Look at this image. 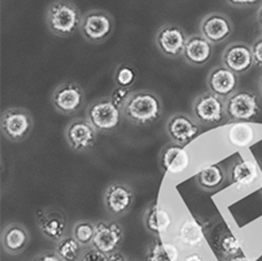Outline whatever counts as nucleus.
Returning <instances> with one entry per match:
<instances>
[{
    "mask_svg": "<svg viewBox=\"0 0 262 261\" xmlns=\"http://www.w3.org/2000/svg\"><path fill=\"white\" fill-rule=\"evenodd\" d=\"M230 6L237 8H251L258 6L262 3V0H226Z\"/></svg>",
    "mask_w": 262,
    "mask_h": 261,
    "instance_id": "f704fd0d",
    "label": "nucleus"
},
{
    "mask_svg": "<svg viewBox=\"0 0 262 261\" xmlns=\"http://www.w3.org/2000/svg\"><path fill=\"white\" fill-rule=\"evenodd\" d=\"M258 88H259V92H260V96L262 98V75L259 78V83H258Z\"/></svg>",
    "mask_w": 262,
    "mask_h": 261,
    "instance_id": "ea45409f",
    "label": "nucleus"
},
{
    "mask_svg": "<svg viewBox=\"0 0 262 261\" xmlns=\"http://www.w3.org/2000/svg\"><path fill=\"white\" fill-rule=\"evenodd\" d=\"M83 246L75 240V237L64 236L55 244L54 251L63 261H78L82 257Z\"/></svg>",
    "mask_w": 262,
    "mask_h": 261,
    "instance_id": "cd10ccee",
    "label": "nucleus"
},
{
    "mask_svg": "<svg viewBox=\"0 0 262 261\" xmlns=\"http://www.w3.org/2000/svg\"><path fill=\"white\" fill-rule=\"evenodd\" d=\"M177 240L186 248L198 249L203 245L205 241L204 227L195 219H186L179 226Z\"/></svg>",
    "mask_w": 262,
    "mask_h": 261,
    "instance_id": "5701e85b",
    "label": "nucleus"
},
{
    "mask_svg": "<svg viewBox=\"0 0 262 261\" xmlns=\"http://www.w3.org/2000/svg\"><path fill=\"white\" fill-rule=\"evenodd\" d=\"M131 93H133V91H131V89L129 88H122V86L115 85L114 90L112 91V95L110 97L112 101H113L120 110H122Z\"/></svg>",
    "mask_w": 262,
    "mask_h": 261,
    "instance_id": "7c9ffc66",
    "label": "nucleus"
},
{
    "mask_svg": "<svg viewBox=\"0 0 262 261\" xmlns=\"http://www.w3.org/2000/svg\"><path fill=\"white\" fill-rule=\"evenodd\" d=\"M227 139L231 146L245 148L253 144L255 139V132L249 124H245L244 122H237L229 128Z\"/></svg>",
    "mask_w": 262,
    "mask_h": 261,
    "instance_id": "bb28decb",
    "label": "nucleus"
},
{
    "mask_svg": "<svg viewBox=\"0 0 262 261\" xmlns=\"http://www.w3.org/2000/svg\"><path fill=\"white\" fill-rule=\"evenodd\" d=\"M29 241V231L21 223H8L2 231V248L9 255L21 254L27 249Z\"/></svg>",
    "mask_w": 262,
    "mask_h": 261,
    "instance_id": "aec40b11",
    "label": "nucleus"
},
{
    "mask_svg": "<svg viewBox=\"0 0 262 261\" xmlns=\"http://www.w3.org/2000/svg\"><path fill=\"white\" fill-rule=\"evenodd\" d=\"M222 64L237 75L250 72L254 66L251 45L245 41H232L223 51Z\"/></svg>",
    "mask_w": 262,
    "mask_h": 261,
    "instance_id": "4468645a",
    "label": "nucleus"
},
{
    "mask_svg": "<svg viewBox=\"0 0 262 261\" xmlns=\"http://www.w3.org/2000/svg\"><path fill=\"white\" fill-rule=\"evenodd\" d=\"M53 108L62 115H73L85 104V92L76 82H63L51 96Z\"/></svg>",
    "mask_w": 262,
    "mask_h": 261,
    "instance_id": "6e6552de",
    "label": "nucleus"
},
{
    "mask_svg": "<svg viewBox=\"0 0 262 261\" xmlns=\"http://www.w3.org/2000/svg\"><path fill=\"white\" fill-rule=\"evenodd\" d=\"M114 28V18L108 12L91 9L82 16L79 31L88 43L101 44L112 36Z\"/></svg>",
    "mask_w": 262,
    "mask_h": 261,
    "instance_id": "39448f33",
    "label": "nucleus"
},
{
    "mask_svg": "<svg viewBox=\"0 0 262 261\" xmlns=\"http://www.w3.org/2000/svg\"><path fill=\"white\" fill-rule=\"evenodd\" d=\"M192 116L201 125H219L227 118L226 99L214 95L210 91L200 93L192 104Z\"/></svg>",
    "mask_w": 262,
    "mask_h": 261,
    "instance_id": "423d86ee",
    "label": "nucleus"
},
{
    "mask_svg": "<svg viewBox=\"0 0 262 261\" xmlns=\"http://www.w3.org/2000/svg\"><path fill=\"white\" fill-rule=\"evenodd\" d=\"M214 248L223 259L243 253L241 242L228 228L220 230L219 234L215 236Z\"/></svg>",
    "mask_w": 262,
    "mask_h": 261,
    "instance_id": "a878e982",
    "label": "nucleus"
},
{
    "mask_svg": "<svg viewBox=\"0 0 262 261\" xmlns=\"http://www.w3.org/2000/svg\"><path fill=\"white\" fill-rule=\"evenodd\" d=\"M239 75L231 72L230 69L220 64L210 69L207 76V88L214 95L227 99L238 90Z\"/></svg>",
    "mask_w": 262,
    "mask_h": 261,
    "instance_id": "a211bd4d",
    "label": "nucleus"
},
{
    "mask_svg": "<svg viewBox=\"0 0 262 261\" xmlns=\"http://www.w3.org/2000/svg\"><path fill=\"white\" fill-rule=\"evenodd\" d=\"M199 30L200 34L213 45H219L232 35L233 26L226 14L213 12L201 20Z\"/></svg>",
    "mask_w": 262,
    "mask_h": 261,
    "instance_id": "2eb2a0df",
    "label": "nucleus"
},
{
    "mask_svg": "<svg viewBox=\"0 0 262 261\" xmlns=\"http://www.w3.org/2000/svg\"><path fill=\"white\" fill-rule=\"evenodd\" d=\"M256 17H258V22H259V25L262 27V4H261L260 8L258 9V14H256Z\"/></svg>",
    "mask_w": 262,
    "mask_h": 261,
    "instance_id": "58836bf2",
    "label": "nucleus"
},
{
    "mask_svg": "<svg viewBox=\"0 0 262 261\" xmlns=\"http://www.w3.org/2000/svg\"><path fill=\"white\" fill-rule=\"evenodd\" d=\"M186 40L188 35L185 34L183 28L172 23L160 27L154 39L159 52L170 59L183 57Z\"/></svg>",
    "mask_w": 262,
    "mask_h": 261,
    "instance_id": "f8f14e48",
    "label": "nucleus"
},
{
    "mask_svg": "<svg viewBox=\"0 0 262 261\" xmlns=\"http://www.w3.org/2000/svg\"><path fill=\"white\" fill-rule=\"evenodd\" d=\"M222 261H250L249 258L244 255L243 253H239L237 255H233V257H229V258H224Z\"/></svg>",
    "mask_w": 262,
    "mask_h": 261,
    "instance_id": "e433bc0d",
    "label": "nucleus"
},
{
    "mask_svg": "<svg viewBox=\"0 0 262 261\" xmlns=\"http://www.w3.org/2000/svg\"><path fill=\"white\" fill-rule=\"evenodd\" d=\"M108 261H129V260L122 252L118 251V252H114L108 255Z\"/></svg>",
    "mask_w": 262,
    "mask_h": 261,
    "instance_id": "c9c22d12",
    "label": "nucleus"
},
{
    "mask_svg": "<svg viewBox=\"0 0 262 261\" xmlns=\"http://www.w3.org/2000/svg\"><path fill=\"white\" fill-rule=\"evenodd\" d=\"M37 227L46 240L59 242L67 232V217L57 209H39L36 213Z\"/></svg>",
    "mask_w": 262,
    "mask_h": 261,
    "instance_id": "dca6fc26",
    "label": "nucleus"
},
{
    "mask_svg": "<svg viewBox=\"0 0 262 261\" xmlns=\"http://www.w3.org/2000/svg\"><path fill=\"white\" fill-rule=\"evenodd\" d=\"M86 120L99 134H111L120 127L122 110H120L111 97H101L88 106Z\"/></svg>",
    "mask_w": 262,
    "mask_h": 261,
    "instance_id": "7ed1b4c3",
    "label": "nucleus"
},
{
    "mask_svg": "<svg viewBox=\"0 0 262 261\" xmlns=\"http://www.w3.org/2000/svg\"><path fill=\"white\" fill-rule=\"evenodd\" d=\"M34 125L31 113L23 107H9L2 113L0 128L3 136L9 142L20 143L25 141L29 137Z\"/></svg>",
    "mask_w": 262,
    "mask_h": 261,
    "instance_id": "20e7f679",
    "label": "nucleus"
},
{
    "mask_svg": "<svg viewBox=\"0 0 262 261\" xmlns=\"http://www.w3.org/2000/svg\"><path fill=\"white\" fill-rule=\"evenodd\" d=\"M228 177L230 183L236 188H249L258 179V167L252 160L238 158L230 165Z\"/></svg>",
    "mask_w": 262,
    "mask_h": 261,
    "instance_id": "412c9836",
    "label": "nucleus"
},
{
    "mask_svg": "<svg viewBox=\"0 0 262 261\" xmlns=\"http://www.w3.org/2000/svg\"><path fill=\"white\" fill-rule=\"evenodd\" d=\"M64 138L73 151L84 153L95 147L98 132L86 119H73L64 129Z\"/></svg>",
    "mask_w": 262,
    "mask_h": 261,
    "instance_id": "9b49d317",
    "label": "nucleus"
},
{
    "mask_svg": "<svg viewBox=\"0 0 262 261\" xmlns=\"http://www.w3.org/2000/svg\"><path fill=\"white\" fill-rule=\"evenodd\" d=\"M137 80V72L129 63H120L114 73V83L116 86L131 89Z\"/></svg>",
    "mask_w": 262,
    "mask_h": 261,
    "instance_id": "c756f323",
    "label": "nucleus"
},
{
    "mask_svg": "<svg viewBox=\"0 0 262 261\" xmlns=\"http://www.w3.org/2000/svg\"><path fill=\"white\" fill-rule=\"evenodd\" d=\"M227 180L226 170L219 164L209 165L195 175V181L201 189L214 191L221 188Z\"/></svg>",
    "mask_w": 262,
    "mask_h": 261,
    "instance_id": "b1692460",
    "label": "nucleus"
},
{
    "mask_svg": "<svg viewBox=\"0 0 262 261\" xmlns=\"http://www.w3.org/2000/svg\"><path fill=\"white\" fill-rule=\"evenodd\" d=\"M252 54H253L254 64L256 67L262 69V36L258 37L254 40V43L251 45Z\"/></svg>",
    "mask_w": 262,
    "mask_h": 261,
    "instance_id": "473e14b6",
    "label": "nucleus"
},
{
    "mask_svg": "<svg viewBox=\"0 0 262 261\" xmlns=\"http://www.w3.org/2000/svg\"><path fill=\"white\" fill-rule=\"evenodd\" d=\"M260 193L262 194V185H261V188H260Z\"/></svg>",
    "mask_w": 262,
    "mask_h": 261,
    "instance_id": "a19ab883",
    "label": "nucleus"
},
{
    "mask_svg": "<svg viewBox=\"0 0 262 261\" xmlns=\"http://www.w3.org/2000/svg\"><path fill=\"white\" fill-rule=\"evenodd\" d=\"M124 240L123 228L116 221L96 222V234L92 241V248L110 255L120 251Z\"/></svg>",
    "mask_w": 262,
    "mask_h": 261,
    "instance_id": "ddd939ff",
    "label": "nucleus"
},
{
    "mask_svg": "<svg viewBox=\"0 0 262 261\" xmlns=\"http://www.w3.org/2000/svg\"><path fill=\"white\" fill-rule=\"evenodd\" d=\"M82 16L76 5L72 2L57 0L48 7L46 25L53 35L68 38L79 30Z\"/></svg>",
    "mask_w": 262,
    "mask_h": 261,
    "instance_id": "f03ea898",
    "label": "nucleus"
},
{
    "mask_svg": "<svg viewBox=\"0 0 262 261\" xmlns=\"http://www.w3.org/2000/svg\"><path fill=\"white\" fill-rule=\"evenodd\" d=\"M214 53V45L200 34L188 36L183 59L192 67H203L209 62Z\"/></svg>",
    "mask_w": 262,
    "mask_h": 261,
    "instance_id": "6ab92c4d",
    "label": "nucleus"
},
{
    "mask_svg": "<svg viewBox=\"0 0 262 261\" xmlns=\"http://www.w3.org/2000/svg\"><path fill=\"white\" fill-rule=\"evenodd\" d=\"M79 261H108V255L91 246L82 254Z\"/></svg>",
    "mask_w": 262,
    "mask_h": 261,
    "instance_id": "2f4dec72",
    "label": "nucleus"
},
{
    "mask_svg": "<svg viewBox=\"0 0 262 261\" xmlns=\"http://www.w3.org/2000/svg\"><path fill=\"white\" fill-rule=\"evenodd\" d=\"M179 259L180 251L176 245L160 238L154 240L145 253V261H179Z\"/></svg>",
    "mask_w": 262,
    "mask_h": 261,
    "instance_id": "393cba45",
    "label": "nucleus"
},
{
    "mask_svg": "<svg viewBox=\"0 0 262 261\" xmlns=\"http://www.w3.org/2000/svg\"><path fill=\"white\" fill-rule=\"evenodd\" d=\"M227 118L232 122H250L260 115V101L256 93L237 90L226 99Z\"/></svg>",
    "mask_w": 262,
    "mask_h": 261,
    "instance_id": "0eeeda50",
    "label": "nucleus"
},
{
    "mask_svg": "<svg viewBox=\"0 0 262 261\" xmlns=\"http://www.w3.org/2000/svg\"><path fill=\"white\" fill-rule=\"evenodd\" d=\"M166 132L172 143L185 146L200 136L201 124L186 113H174L166 122Z\"/></svg>",
    "mask_w": 262,
    "mask_h": 261,
    "instance_id": "9d476101",
    "label": "nucleus"
},
{
    "mask_svg": "<svg viewBox=\"0 0 262 261\" xmlns=\"http://www.w3.org/2000/svg\"><path fill=\"white\" fill-rule=\"evenodd\" d=\"M123 118L138 127L157 123L163 114V102L158 93L151 90L133 91L122 108Z\"/></svg>",
    "mask_w": 262,
    "mask_h": 261,
    "instance_id": "f257e3e1",
    "label": "nucleus"
},
{
    "mask_svg": "<svg viewBox=\"0 0 262 261\" xmlns=\"http://www.w3.org/2000/svg\"><path fill=\"white\" fill-rule=\"evenodd\" d=\"M190 156L185 147L176 143H168L159 153V167L162 173L179 175L189 168Z\"/></svg>",
    "mask_w": 262,
    "mask_h": 261,
    "instance_id": "f3484780",
    "label": "nucleus"
},
{
    "mask_svg": "<svg viewBox=\"0 0 262 261\" xmlns=\"http://www.w3.org/2000/svg\"><path fill=\"white\" fill-rule=\"evenodd\" d=\"M129 261H136V260H129Z\"/></svg>",
    "mask_w": 262,
    "mask_h": 261,
    "instance_id": "79ce46f5",
    "label": "nucleus"
},
{
    "mask_svg": "<svg viewBox=\"0 0 262 261\" xmlns=\"http://www.w3.org/2000/svg\"><path fill=\"white\" fill-rule=\"evenodd\" d=\"M183 261H204L203 257L198 253H190L186 255Z\"/></svg>",
    "mask_w": 262,
    "mask_h": 261,
    "instance_id": "4c0bfd02",
    "label": "nucleus"
},
{
    "mask_svg": "<svg viewBox=\"0 0 262 261\" xmlns=\"http://www.w3.org/2000/svg\"><path fill=\"white\" fill-rule=\"evenodd\" d=\"M72 234L82 246H91L96 234V223L89 220H79L73 226Z\"/></svg>",
    "mask_w": 262,
    "mask_h": 261,
    "instance_id": "c85d7f7f",
    "label": "nucleus"
},
{
    "mask_svg": "<svg viewBox=\"0 0 262 261\" xmlns=\"http://www.w3.org/2000/svg\"><path fill=\"white\" fill-rule=\"evenodd\" d=\"M135 200V192L131 186L121 182L111 183L102 195L106 212L116 219L127 215L133 209Z\"/></svg>",
    "mask_w": 262,
    "mask_h": 261,
    "instance_id": "1a4fd4ad",
    "label": "nucleus"
},
{
    "mask_svg": "<svg viewBox=\"0 0 262 261\" xmlns=\"http://www.w3.org/2000/svg\"><path fill=\"white\" fill-rule=\"evenodd\" d=\"M31 261H63V260L59 257V254L55 252V251L48 250L35 255Z\"/></svg>",
    "mask_w": 262,
    "mask_h": 261,
    "instance_id": "72a5a7b5",
    "label": "nucleus"
},
{
    "mask_svg": "<svg viewBox=\"0 0 262 261\" xmlns=\"http://www.w3.org/2000/svg\"><path fill=\"white\" fill-rule=\"evenodd\" d=\"M144 226L154 236L166 234L171 226V216L158 202H152L144 213Z\"/></svg>",
    "mask_w": 262,
    "mask_h": 261,
    "instance_id": "4be33fe9",
    "label": "nucleus"
}]
</instances>
